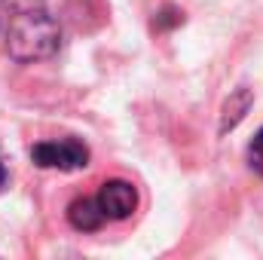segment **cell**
Segmentation results:
<instances>
[{
    "label": "cell",
    "instance_id": "1",
    "mask_svg": "<svg viewBox=\"0 0 263 260\" xmlns=\"http://www.w3.org/2000/svg\"><path fill=\"white\" fill-rule=\"evenodd\" d=\"M0 40L18 65L52 59L62 46V28L49 0H0Z\"/></svg>",
    "mask_w": 263,
    "mask_h": 260
},
{
    "label": "cell",
    "instance_id": "2",
    "mask_svg": "<svg viewBox=\"0 0 263 260\" xmlns=\"http://www.w3.org/2000/svg\"><path fill=\"white\" fill-rule=\"evenodd\" d=\"M31 159L40 169H59V172H77L89 165V147L77 138L65 141H40L31 147Z\"/></svg>",
    "mask_w": 263,
    "mask_h": 260
},
{
    "label": "cell",
    "instance_id": "3",
    "mask_svg": "<svg viewBox=\"0 0 263 260\" xmlns=\"http://www.w3.org/2000/svg\"><path fill=\"white\" fill-rule=\"evenodd\" d=\"M98 202H101L107 220H126V217L135 214V208H138V190L132 187L129 181L114 178V181H104L101 184Z\"/></svg>",
    "mask_w": 263,
    "mask_h": 260
},
{
    "label": "cell",
    "instance_id": "4",
    "mask_svg": "<svg viewBox=\"0 0 263 260\" xmlns=\"http://www.w3.org/2000/svg\"><path fill=\"white\" fill-rule=\"evenodd\" d=\"M67 220H70V227L80 230V233H95V230H101V224L107 220V214H104L98 196H83V199H73V202H70Z\"/></svg>",
    "mask_w": 263,
    "mask_h": 260
},
{
    "label": "cell",
    "instance_id": "5",
    "mask_svg": "<svg viewBox=\"0 0 263 260\" xmlns=\"http://www.w3.org/2000/svg\"><path fill=\"white\" fill-rule=\"evenodd\" d=\"M251 101H254V95H251V89H236L230 98H227V104H223V117H220V135H227V132H233L242 120H245V114L251 110Z\"/></svg>",
    "mask_w": 263,
    "mask_h": 260
},
{
    "label": "cell",
    "instance_id": "6",
    "mask_svg": "<svg viewBox=\"0 0 263 260\" xmlns=\"http://www.w3.org/2000/svg\"><path fill=\"white\" fill-rule=\"evenodd\" d=\"M248 165H251V172H257L263 178V126L248 144Z\"/></svg>",
    "mask_w": 263,
    "mask_h": 260
},
{
    "label": "cell",
    "instance_id": "7",
    "mask_svg": "<svg viewBox=\"0 0 263 260\" xmlns=\"http://www.w3.org/2000/svg\"><path fill=\"white\" fill-rule=\"evenodd\" d=\"M6 184V169H3V162H0V187Z\"/></svg>",
    "mask_w": 263,
    "mask_h": 260
}]
</instances>
